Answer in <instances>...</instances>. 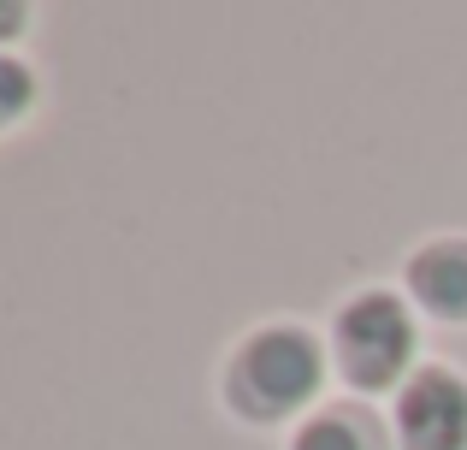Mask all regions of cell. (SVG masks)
I'll return each instance as SVG.
<instances>
[{"label": "cell", "mask_w": 467, "mask_h": 450, "mask_svg": "<svg viewBox=\"0 0 467 450\" xmlns=\"http://www.w3.org/2000/svg\"><path fill=\"white\" fill-rule=\"evenodd\" d=\"M290 450H390L385 445V421L361 403H331V409H314L302 421L296 445Z\"/></svg>", "instance_id": "5b68a950"}, {"label": "cell", "mask_w": 467, "mask_h": 450, "mask_svg": "<svg viewBox=\"0 0 467 450\" xmlns=\"http://www.w3.org/2000/svg\"><path fill=\"white\" fill-rule=\"evenodd\" d=\"M409 297L438 320H467V237H438L409 255Z\"/></svg>", "instance_id": "277c9868"}, {"label": "cell", "mask_w": 467, "mask_h": 450, "mask_svg": "<svg viewBox=\"0 0 467 450\" xmlns=\"http://www.w3.org/2000/svg\"><path fill=\"white\" fill-rule=\"evenodd\" d=\"M331 350H337V373L355 392H390L409 380L414 361V314L397 290H361L337 309L331 326Z\"/></svg>", "instance_id": "7a4b0ae2"}, {"label": "cell", "mask_w": 467, "mask_h": 450, "mask_svg": "<svg viewBox=\"0 0 467 450\" xmlns=\"http://www.w3.org/2000/svg\"><path fill=\"white\" fill-rule=\"evenodd\" d=\"M30 107H36V71L24 59L0 54V131H12Z\"/></svg>", "instance_id": "8992f818"}, {"label": "cell", "mask_w": 467, "mask_h": 450, "mask_svg": "<svg viewBox=\"0 0 467 450\" xmlns=\"http://www.w3.org/2000/svg\"><path fill=\"white\" fill-rule=\"evenodd\" d=\"M397 450H467V380L438 361L414 368L397 392Z\"/></svg>", "instance_id": "3957f363"}, {"label": "cell", "mask_w": 467, "mask_h": 450, "mask_svg": "<svg viewBox=\"0 0 467 450\" xmlns=\"http://www.w3.org/2000/svg\"><path fill=\"white\" fill-rule=\"evenodd\" d=\"M319 380H326V350H319L314 332H302V326H261L231 356L225 397L249 421H290L319 397Z\"/></svg>", "instance_id": "6da1fadb"}, {"label": "cell", "mask_w": 467, "mask_h": 450, "mask_svg": "<svg viewBox=\"0 0 467 450\" xmlns=\"http://www.w3.org/2000/svg\"><path fill=\"white\" fill-rule=\"evenodd\" d=\"M24 18H30V6H24V0H0V42H12V36L24 30Z\"/></svg>", "instance_id": "52a82bcc"}]
</instances>
